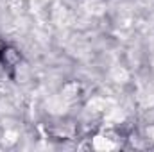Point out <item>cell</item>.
Returning a JSON list of instances; mask_svg holds the SVG:
<instances>
[{"label":"cell","mask_w":154,"mask_h":152,"mask_svg":"<svg viewBox=\"0 0 154 152\" xmlns=\"http://www.w3.org/2000/svg\"><path fill=\"white\" fill-rule=\"evenodd\" d=\"M20 61H22V54H20L14 47H11V45L0 47V63H2L4 66L14 68V66L20 65Z\"/></svg>","instance_id":"6da1fadb"}]
</instances>
